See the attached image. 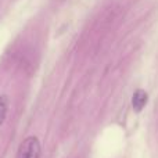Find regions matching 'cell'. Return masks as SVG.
Returning <instances> with one entry per match:
<instances>
[{
    "label": "cell",
    "mask_w": 158,
    "mask_h": 158,
    "mask_svg": "<svg viewBox=\"0 0 158 158\" xmlns=\"http://www.w3.org/2000/svg\"><path fill=\"white\" fill-rule=\"evenodd\" d=\"M147 103V93L142 89H137L136 92L133 93V97H132V106H133V110L136 112L142 111L143 107Z\"/></svg>",
    "instance_id": "7a4b0ae2"
},
{
    "label": "cell",
    "mask_w": 158,
    "mask_h": 158,
    "mask_svg": "<svg viewBox=\"0 0 158 158\" xmlns=\"http://www.w3.org/2000/svg\"><path fill=\"white\" fill-rule=\"evenodd\" d=\"M40 157V143L35 136H29L21 143L17 158H39Z\"/></svg>",
    "instance_id": "6da1fadb"
},
{
    "label": "cell",
    "mask_w": 158,
    "mask_h": 158,
    "mask_svg": "<svg viewBox=\"0 0 158 158\" xmlns=\"http://www.w3.org/2000/svg\"><path fill=\"white\" fill-rule=\"evenodd\" d=\"M8 111V97L7 96H0V126L3 125Z\"/></svg>",
    "instance_id": "3957f363"
}]
</instances>
